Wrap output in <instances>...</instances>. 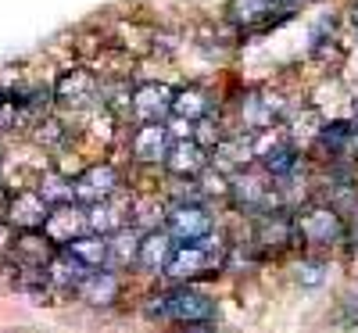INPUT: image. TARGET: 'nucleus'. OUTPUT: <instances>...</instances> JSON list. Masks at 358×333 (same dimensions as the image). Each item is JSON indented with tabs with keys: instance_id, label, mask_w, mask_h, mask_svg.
<instances>
[{
	"instance_id": "23",
	"label": "nucleus",
	"mask_w": 358,
	"mask_h": 333,
	"mask_svg": "<svg viewBox=\"0 0 358 333\" xmlns=\"http://www.w3.org/2000/svg\"><path fill=\"white\" fill-rule=\"evenodd\" d=\"M108 240V262L118 265V269H129L136 265V248H140V229L136 226H118L115 233L104 236Z\"/></svg>"
},
{
	"instance_id": "21",
	"label": "nucleus",
	"mask_w": 358,
	"mask_h": 333,
	"mask_svg": "<svg viewBox=\"0 0 358 333\" xmlns=\"http://www.w3.org/2000/svg\"><path fill=\"white\" fill-rule=\"evenodd\" d=\"M280 4H273V0H229L226 4V18H229V25H236V29H258V25H268L273 22V11H276Z\"/></svg>"
},
{
	"instance_id": "8",
	"label": "nucleus",
	"mask_w": 358,
	"mask_h": 333,
	"mask_svg": "<svg viewBox=\"0 0 358 333\" xmlns=\"http://www.w3.org/2000/svg\"><path fill=\"white\" fill-rule=\"evenodd\" d=\"M43 233L54 248H65L69 240L90 233L86 229V208H79V201H69V204H54L43 219Z\"/></svg>"
},
{
	"instance_id": "13",
	"label": "nucleus",
	"mask_w": 358,
	"mask_h": 333,
	"mask_svg": "<svg viewBox=\"0 0 358 333\" xmlns=\"http://www.w3.org/2000/svg\"><path fill=\"white\" fill-rule=\"evenodd\" d=\"M76 294L86 301V305L108 309V305H115V301H118V294H122V276L111 272V269H104V265L101 269H90L86 276L79 280Z\"/></svg>"
},
{
	"instance_id": "14",
	"label": "nucleus",
	"mask_w": 358,
	"mask_h": 333,
	"mask_svg": "<svg viewBox=\"0 0 358 333\" xmlns=\"http://www.w3.org/2000/svg\"><path fill=\"white\" fill-rule=\"evenodd\" d=\"M169 104H172V86L165 83H140L129 94V108L140 122H165Z\"/></svg>"
},
{
	"instance_id": "17",
	"label": "nucleus",
	"mask_w": 358,
	"mask_h": 333,
	"mask_svg": "<svg viewBox=\"0 0 358 333\" xmlns=\"http://www.w3.org/2000/svg\"><path fill=\"white\" fill-rule=\"evenodd\" d=\"M236 111H241V129L262 133V129L280 122L283 101H273L268 94H248V97H241V108H236Z\"/></svg>"
},
{
	"instance_id": "27",
	"label": "nucleus",
	"mask_w": 358,
	"mask_h": 333,
	"mask_svg": "<svg viewBox=\"0 0 358 333\" xmlns=\"http://www.w3.org/2000/svg\"><path fill=\"white\" fill-rule=\"evenodd\" d=\"M40 197L54 208V204H69V201H76V187H72V179L69 176H62V172H43L40 176Z\"/></svg>"
},
{
	"instance_id": "10",
	"label": "nucleus",
	"mask_w": 358,
	"mask_h": 333,
	"mask_svg": "<svg viewBox=\"0 0 358 333\" xmlns=\"http://www.w3.org/2000/svg\"><path fill=\"white\" fill-rule=\"evenodd\" d=\"M162 165L176 179H197L208 169V150L194 136H179V140H172V147H169V155H165Z\"/></svg>"
},
{
	"instance_id": "9",
	"label": "nucleus",
	"mask_w": 358,
	"mask_h": 333,
	"mask_svg": "<svg viewBox=\"0 0 358 333\" xmlns=\"http://www.w3.org/2000/svg\"><path fill=\"white\" fill-rule=\"evenodd\" d=\"M169 147H172V133L165 122H140L129 140V150L140 165H162Z\"/></svg>"
},
{
	"instance_id": "26",
	"label": "nucleus",
	"mask_w": 358,
	"mask_h": 333,
	"mask_svg": "<svg viewBox=\"0 0 358 333\" xmlns=\"http://www.w3.org/2000/svg\"><path fill=\"white\" fill-rule=\"evenodd\" d=\"M315 147L330 150V155H344V150H351V122H344V118L322 122L319 136H315Z\"/></svg>"
},
{
	"instance_id": "19",
	"label": "nucleus",
	"mask_w": 358,
	"mask_h": 333,
	"mask_svg": "<svg viewBox=\"0 0 358 333\" xmlns=\"http://www.w3.org/2000/svg\"><path fill=\"white\" fill-rule=\"evenodd\" d=\"M126 222H129V201H115V194L104 197V201L86 204V229L90 233L108 236V233H115L118 226H126Z\"/></svg>"
},
{
	"instance_id": "25",
	"label": "nucleus",
	"mask_w": 358,
	"mask_h": 333,
	"mask_svg": "<svg viewBox=\"0 0 358 333\" xmlns=\"http://www.w3.org/2000/svg\"><path fill=\"white\" fill-rule=\"evenodd\" d=\"M165 201H158V194H136L129 197V226L136 229H155L158 222H165Z\"/></svg>"
},
{
	"instance_id": "28",
	"label": "nucleus",
	"mask_w": 358,
	"mask_h": 333,
	"mask_svg": "<svg viewBox=\"0 0 358 333\" xmlns=\"http://www.w3.org/2000/svg\"><path fill=\"white\" fill-rule=\"evenodd\" d=\"M15 287L22 290V294H29V297H43L47 290H50V280H47V269L43 265H22V262H15Z\"/></svg>"
},
{
	"instance_id": "32",
	"label": "nucleus",
	"mask_w": 358,
	"mask_h": 333,
	"mask_svg": "<svg viewBox=\"0 0 358 333\" xmlns=\"http://www.w3.org/2000/svg\"><path fill=\"white\" fill-rule=\"evenodd\" d=\"M11 244H15V226L8 219H0V258L11 255Z\"/></svg>"
},
{
	"instance_id": "3",
	"label": "nucleus",
	"mask_w": 358,
	"mask_h": 333,
	"mask_svg": "<svg viewBox=\"0 0 358 333\" xmlns=\"http://www.w3.org/2000/svg\"><path fill=\"white\" fill-rule=\"evenodd\" d=\"M294 233L312 248H334L344 240V219L334 204H308L294 215Z\"/></svg>"
},
{
	"instance_id": "11",
	"label": "nucleus",
	"mask_w": 358,
	"mask_h": 333,
	"mask_svg": "<svg viewBox=\"0 0 358 333\" xmlns=\"http://www.w3.org/2000/svg\"><path fill=\"white\" fill-rule=\"evenodd\" d=\"M47 211H50V204L40 197L36 187H29V190H15V194L8 197L4 219H8L15 229H43Z\"/></svg>"
},
{
	"instance_id": "18",
	"label": "nucleus",
	"mask_w": 358,
	"mask_h": 333,
	"mask_svg": "<svg viewBox=\"0 0 358 333\" xmlns=\"http://www.w3.org/2000/svg\"><path fill=\"white\" fill-rule=\"evenodd\" d=\"M215 108V97L208 94L204 86H179L172 90V104H169V115L172 118H183V122H201V118H208Z\"/></svg>"
},
{
	"instance_id": "29",
	"label": "nucleus",
	"mask_w": 358,
	"mask_h": 333,
	"mask_svg": "<svg viewBox=\"0 0 358 333\" xmlns=\"http://www.w3.org/2000/svg\"><path fill=\"white\" fill-rule=\"evenodd\" d=\"M197 194H201V197H219V201H226V197H229V179H226V172H219L215 165H208V169L197 176Z\"/></svg>"
},
{
	"instance_id": "20",
	"label": "nucleus",
	"mask_w": 358,
	"mask_h": 333,
	"mask_svg": "<svg viewBox=\"0 0 358 333\" xmlns=\"http://www.w3.org/2000/svg\"><path fill=\"white\" fill-rule=\"evenodd\" d=\"M54 251H57V248L47 240L43 229H18V233H15V244H11V255H15V262H22V265H47Z\"/></svg>"
},
{
	"instance_id": "7",
	"label": "nucleus",
	"mask_w": 358,
	"mask_h": 333,
	"mask_svg": "<svg viewBox=\"0 0 358 333\" xmlns=\"http://www.w3.org/2000/svg\"><path fill=\"white\" fill-rule=\"evenodd\" d=\"M76 201L83 204H94V201H104L111 194H118V187H122V176H118V169L111 162H97V165H86L76 179Z\"/></svg>"
},
{
	"instance_id": "4",
	"label": "nucleus",
	"mask_w": 358,
	"mask_h": 333,
	"mask_svg": "<svg viewBox=\"0 0 358 333\" xmlns=\"http://www.w3.org/2000/svg\"><path fill=\"white\" fill-rule=\"evenodd\" d=\"M226 201H233L241 211H251V215H262L268 208H283L280 194H276V179L268 172H251V169L236 172L229 179V197Z\"/></svg>"
},
{
	"instance_id": "2",
	"label": "nucleus",
	"mask_w": 358,
	"mask_h": 333,
	"mask_svg": "<svg viewBox=\"0 0 358 333\" xmlns=\"http://www.w3.org/2000/svg\"><path fill=\"white\" fill-rule=\"evenodd\" d=\"M222 255H226V248H215V236L208 233L204 240H194V244H176L165 272L176 283H197L204 276H215L222 269Z\"/></svg>"
},
{
	"instance_id": "33",
	"label": "nucleus",
	"mask_w": 358,
	"mask_h": 333,
	"mask_svg": "<svg viewBox=\"0 0 358 333\" xmlns=\"http://www.w3.org/2000/svg\"><path fill=\"white\" fill-rule=\"evenodd\" d=\"M344 240H351V244L358 248V208L351 211V219L344 222Z\"/></svg>"
},
{
	"instance_id": "1",
	"label": "nucleus",
	"mask_w": 358,
	"mask_h": 333,
	"mask_svg": "<svg viewBox=\"0 0 358 333\" xmlns=\"http://www.w3.org/2000/svg\"><path fill=\"white\" fill-rule=\"evenodd\" d=\"M147 312L172 319V323H187V326H201V323H215V301L208 297L204 290L190 287V283H176L172 290L151 294L147 301Z\"/></svg>"
},
{
	"instance_id": "16",
	"label": "nucleus",
	"mask_w": 358,
	"mask_h": 333,
	"mask_svg": "<svg viewBox=\"0 0 358 333\" xmlns=\"http://www.w3.org/2000/svg\"><path fill=\"white\" fill-rule=\"evenodd\" d=\"M255 240H258L262 248H273V251L287 248L290 240H297V233H294V215H287V208H268V211H262L258 222H255Z\"/></svg>"
},
{
	"instance_id": "31",
	"label": "nucleus",
	"mask_w": 358,
	"mask_h": 333,
	"mask_svg": "<svg viewBox=\"0 0 358 333\" xmlns=\"http://www.w3.org/2000/svg\"><path fill=\"white\" fill-rule=\"evenodd\" d=\"M33 126H36V133H33V136H36L40 143H62V140L69 136V129H65L62 122H57V118H36Z\"/></svg>"
},
{
	"instance_id": "34",
	"label": "nucleus",
	"mask_w": 358,
	"mask_h": 333,
	"mask_svg": "<svg viewBox=\"0 0 358 333\" xmlns=\"http://www.w3.org/2000/svg\"><path fill=\"white\" fill-rule=\"evenodd\" d=\"M8 197H11V194L0 187V219H4V211H8Z\"/></svg>"
},
{
	"instance_id": "22",
	"label": "nucleus",
	"mask_w": 358,
	"mask_h": 333,
	"mask_svg": "<svg viewBox=\"0 0 358 333\" xmlns=\"http://www.w3.org/2000/svg\"><path fill=\"white\" fill-rule=\"evenodd\" d=\"M43 269H47V280H50V287H57V290H76V287H79V280L90 272V269H86L83 262H76V258H72L65 248H57Z\"/></svg>"
},
{
	"instance_id": "15",
	"label": "nucleus",
	"mask_w": 358,
	"mask_h": 333,
	"mask_svg": "<svg viewBox=\"0 0 358 333\" xmlns=\"http://www.w3.org/2000/svg\"><path fill=\"white\" fill-rule=\"evenodd\" d=\"M172 251H176V240H172L162 226L143 229V233H140V248H136V265H140L143 272H155V276H158V272H165Z\"/></svg>"
},
{
	"instance_id": "35",
	"label": "nucleus",
	"mask_w": 358,
	"mask_h": 333,
	"mask_svg": "<svg viewBox=\"0 0 358 333\" xmlns=\"http://www.w3.org/2000/svg\"><path fill=\"white\" fill-rule=\"evenodd\" d=\"M273 4H280V8H297V4H308V0H273Z\"/></svg>"
},
{
	"instance_id": "6",
	"label": "nucleus",
	"mask_w": 358,
	"mask_h": 333,
	"mask_svg": "<svg viewBox=\"0 0 358 333\" xmlns=\"http://www.w3.org/2000/svg\"><path fill=\"white\" fill-rule=\"evenodd\" d=\"M97 90H101V83H97V76L90 72V69H65L62 76H57L50 97L62 104V108L79 111V108H90V104L101 101Z\"/></svg>"
},
{
	"instance_id": "12",
	"label": "nucleus",
	"mask_w": 358,
	"mask_h": 333,
	"mask_svg": "<svg viewBox=\"0 0 358 333\" xmlns=\"http://www.w3.org/2000/svg\"><path fill=\"white\" fill-rule=\"evenodd\" d=\"M251 162H255V143H251V136H244V133L222 136L212 150H208V165H215V169L226 172V176L251 169Z\"/></svg>"
},
{
	"instance_id": "24",
	"label": "nucleus",
	"mask_w": 358,
	"mask_h": 333,
	"mask_svg": "<svg viewBox=\"0 0 358 333\" xmlns=\"http://www.w3.org/2000/svg\"><path fill=\"white\" fill-rule=\"evenodd\" d=\"M65 251H69L76 262H83L86 269H101V265H108V240H104L101 233H83V236L69 240Z\"/></svg>"
},
{
	"instance_id": "36",
	"label": "nucleus",
	"mask_w": 358,
	"mask_h": 333,
	"mask_svg": "<svg viewBox=\"0 0 358 333\" xmlns=\"http://www.w3.org/2000/svg\"><path fill=\"white\" fill-rule=\"evenodd\" d=\"M351 22H355V29H358V0L351 4Z\"/></svg>"
},
{
	"instance_id": "5",
	"label": "nucleus",
	"mask_w": 358,
	"mask_h": 333,
	"mask_svg": "<svg viewBox=\"0 0 358 333\" xmlns=\"http://www.w3.org/2000/svg\"><path fill=\"white\" fill-rule=\"evenodd\" d=\"M215 229L212 211H208L201 201H176L165 208V233L176 240V244H194V240H204Z\"/></svg>"
},
{
	"instance_id": "30",
	"label": "nucleus",
	"mask_w": 358,
	"mask_h": 333,
	"mask_svg": "<svg viewBox=\"0 0 358 333\" xmlns=\"http://www.w3.org/2000/svg\"><path fill=\"white\" fill-rule=\"evenodd\" d=\"M326 269L330 265H326L322 258H301L294 265V280L301 287H322L326 283Z\"/></svg>"
}]
</instances>
